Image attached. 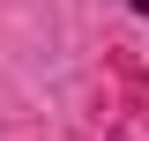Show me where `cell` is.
<instances>
[{
  "label": "cell",
  "mask_w": 149,
  "mask_h": 141,
  "mask_svg": "<svg viewBox=\"0 0 149 141\" xmlns=\"http://www.w3.org/2000/svg\"><path fill=\"white\" fill-rule=\"evenodd\" d=\"M127 8H134V15H149V0H127Z\"/></svg>",
  "instance_id": "cell-1"
}]
</instances>
